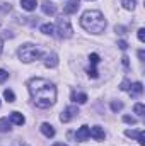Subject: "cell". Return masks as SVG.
Listing matches in <instances>:
<instances>
[{
	"label": "cell",
	"mask_w": 145,
	"mask_h": 146,
	"mask_svg": "<svg viewBox=\"0 0 145 146\" xmlns=\"http://www.w3.org/2000/svg\"><path fill=\"white\" fill-rule=\"evenodd\" d=\"M28 88H29V94H31L34 104L41 109H46L56 102V87L44 78L29 80Z\"/></svg>",
	"instance_id": "1"
},
{
	"label": "cell",
	"mask_w": 145,
	"mask_h": 146,
	"mask_svg": "<svg viewBox=\"0 0 145 146\" xmlns=\"http://www.w3.org/2000/svg\"><path fill=\"white\" fill-rule=\"evenodd\" d=\"M80 26H82L87 33L101 34V33H104V29H106V19H104V15H103L99 10H87V12L82 14Z\"/></svg>",
	"instance_id": "2"
},
{
	"label": "cell",
	"mask_w": 145,
	"mask_h": 146,
	"mask_svg": "<svg viewBox=\"0 0 145 146\" xmlns=\"http://www.w3.org/2000/svg\"><path fill=\"white\" fill-rule=\"evenodd\" d=\"M38 58H41V51L38 49L34 44H22L19 48V60L24 61V63H31Z\"/></svg>",
	"instance_id": "3"
},
{
	"label": "cell",
	"mask_w": 145,
	"mask_h": 146,
	"mask_svg": "<svg viewBox=\"0 0 145 146\" xmlns=\"http://www.w3.org/2000/svg\"><path fill=\"white\" fill-rule=\"evenodd\" d=\"M58 36L60 37H72L73 36V29H72V26H70V22H68V19H58Z\"/></svg>",
	"instance_id": "4"
},
{
	"label": "cell",
	"mask_w": 145,
	"mask_h": 146,
	"mask_svg": "<svg viewBox=\"0 0 145 146\" xmlns=\"http://www.w3.org/2000/svg\"><path fill=\"white\" fill-rule=\"evenodd\" d=\"M77 115H79V109H77L75 106H70V107H67V109L62 112L60 121H62V122H70L73 117H77Z\"/></svg>",
	"instance_id": "5"
},
{
	"label": "cell",
	"mask_w": 145,
	"mask_h": 146,
	"mask_svg": "<svg viewBox=\"0 0 145 146\" xmlns=\"http://www.w3.org/2000/svg\"><path fill=\"white\" fill-rule=\"evenodd\" d=\"M89 126H82V127H79V131H77V134H75V139L79 141V143H84V141H87L89 139Z\"/></svg>",
	"instance_id": "6"
},
{
	"label": "cell",
	"mask_w": 145,
	"mask_h": 146,
	"mask_svg": "<svg viewBox=\"0 0 145 146\" xmlns=\"http://www.w3.org/2000/svg\"><path fill=\"white\" fill-rule=\"evenodd\" d=\"M79 7H80V0H68V3L63 7V12L67 15H70V14H75L79 10Z\"/></svg>",
	"instance_id": "7"
},
{
	"label": "cell",
	"mask_w": 145,
	"mask_h": 146,
	"mask_svg": "<svg viewBox=\"0 0 145 146\" xmlns=\"http://www.w3.org/2000/svg\"><path fill=\"white\" fill-rule=\"evenodd\" d=\"M125 134L128 136V138H137V141L140 143L142 146H145V136L142 131H133V129H126L125 131Z\"/></svg>",
	"instance_id": "8"
},
{
	"label": "cell",
	"mask_w": 145,
	"mask_h": 146,
	"mask_svg": "<svg viewBox=\"0 0 145 146\" xmlns=\"http://www.w3.org/2000/svg\"><path fill=\"white\" fill-rule=\"evenodd\" d=\"M89 134H91L96 141H103V139H104V131H103V127H99V126L89 127Z\"/></svg>",
	"instance_id": "9"
},
{
	"label": "cell",
	"mask_w": 145,
	"mask_h": 146,
	"mask_svg": "<svg viewBox=\"0 0 145 146\" xmlns=\"http://www.w3.org/2000/svg\"><path fill=\"white\" fill-rule=\"evenodd\" d=\"M41 9H43V12H44L46 15H55V12H56L55 3H53V2H50V0H44V2H43V5H41Z\"/></svg>",
	"instance_id": "10"
},
{
	"label": "cell",
	"mask_w": 145,
	"mask_h": 146,
	"mask_svg": "<svg viewBox=\"0 0 145 146\" xmlns=\"http://www.w3.org/2000/svg\"><path fill=\"white\" fill-rule=\"evenodd\" d=\"M9 121L14 122L15 126H22V124L26 122V119H24V115H22L21 112H12V114L9 115Z\"/></svg>",
	"instance_id": "11"
},
{
	"label": "cell",
	"mask_w": 145,
	"mask_h": 146,
	"mask_svg": "<svg viewBox=\"0 0 145 146\" xmlns=\"http://www.w3.org/2000/svg\"><path fill=\"white\" fill-rule=\"evenodd\" d=\"M56 65H58V56H56L55 53L48 54L46 60H44V66H46V68H55Z\"/></svg>",
	"instance_id": "12"
},
{
	"label": "cell",
	"mask_w": 145,
	"mask_h": 146,
	"mask_svg": "<svg viewBox=\"0 0 145 146\" xmlns=\"http://www.w3.org/2000/svg\"><path fill=\"white\" fill-rule=\"evenodd\" d=\"M41 133H43L46 138H53V136H55V129H53V126L48 124V122L41 124Z\"/></svg>",
	"instance_id": "13"
},
{
	"label": "cell",
	"mask_w": 145,
	"mask_h": 146,
	"mask_svg": "<svg viewBox=\"0 0 145 146\" xmlns=\"http://www.w3.org/2000/svg\"><path fill=\"white\" fill-rule=\"evenodd\" d=\"M142 92H144V85H142L140 82L133 83V85H132V88H130V95H132V97H138Z\"/></svg>",
	"instance_id": "14"
},
{
	"label": "cell",
	"mask_w": 145,
	"mask_h": 146,
	"mask_svg": "<svg viewBox=\"0 0 145 146\" xmlns=\"http://www.w3.org/2000/svg\"><path fill=\"white\" fill-rule=\"evenodd\" d=\"M38 5L36 0H21V7L24 9V10H28V12H31V10H34Z\"/></svg>",
	"instance_id": "15"
},
{
	"label": "cell",
	"mask_w": 145,
	"mask_h": 146,
	"mask_svg": "<svg viewBox=\"0 0 145 146\" xmlns=\"http://www.w3.org/2000/svg\"><path fill=\"white\" fill-rule=\"evenodd\" d=\"M39 31H41L43 34H48V36H53V34H55V27H53L51 24H43V26L39 27Z\"/></svg>",
	"instance_id": "16"
},
{
	"label": "cell",
	"mask_w": 145,
	"mask_h": 146,
	"mask_svg": "<svg viewBox=\"0 0 145 146\" xmlns=\"http://www.w3.org/2000/svg\"><path fill=\"white\" fill-rule=\"evenodd\" d=\"M0 131L2 133L10 131V121H9V117H2L0 119Z\"/></svg>",
	"instance_id": "17"
},
{
	"label": "cell",
	"mask_w": 145,
	"mask_h": 146,
	"mask_svg": "<svg viewBox=\"0 0 145 146\" xmlns=\"http://www.w3.org/2000/svg\"><path fill=\"white\" fill-rule=\"evenodd\" d=\"M3 97H5V100H7V102H10V104H12V102H15V95H14V92H12L10 88H7V90L3 92Z\"/></svg>",
	"instance_id": "18"
},
{
	"label": "cell",
	"mask_w": 145,
	"mask_h": 146,
	"mask_svg": "<svg viewBox=\"0 0 145 146\" xmlns=\"http://www.w3.org/2000/svg\"><path fill=\"white\" fill-rule=\"evenodd\" d=\"M72 99L75 102H79V104H85V102H87V95H85V94H73Z\"/></svg>",
	"instance_id": "19"
},
{
	"label": "cell",
	"mask_w": 145,
	"mask_h": 146,
	"mask_svg": "<svg viewBox=\"0 0 145 146\" xmlns=\"http://www.w3.org/2000/svg\"><path fill=\"white\" fill-rule=\"evenodd\" d=\"M135 2H137V0H121V5H123L126 10H133V9H135Z\"/></svg>",
	"instance_id": "20"
},
{
	"label": "cell",
	"mask_w": 145,
	"mask_h": 146,
	"mask_svg": "<svg viewBox=\"0 0 145 146\" xmlns=\"http://www.w3.org/2000/svg\"><path fill=\"white\" fill-rule=\"evenodd\" d=\"M89 61H91V66H96V65L99 63V54H96V53H92V54L89 56Z\"/></svg>",
	"instance_id": "21"
},
{
	"label": "cell",
	"mask_w": 145,
	"mask_h": 146,
	"mask_svg": "<svg viewBox=\"0 0 145 146\" xmlns=\"http://www.w3.org/2000/svg\"><path fill=\"white\" fill-rule=\"evenodd\" d=\"M123 109V104L121 102H111V110L113 112H118V110Z\"/></svg>",
	"instance_id": "22"
},
{
	"label": "cell",
	"mask_w": 145,
	"mask_h": 146,
	"mask_svg": "<svg viewBox=\"0 0 145 146\" xmlns=\"http://www.w3.org/2000/svg\"><path fill=\"white\" fill-rule=\"evenodd\" d=\"M133 110H135V112H137L138 115H144V104H140V102H138V104H135Z\"/></svg>",
	"instance_id": "23"
},
{
	"label": "cell",
	"mask_w": 145,
	"mask_h": 146,
	"mask_svg": "<svg viewBox=\"0 0 145 146\" xmlns=\"http://www.w3.org/2000/svg\"><path fill=\"white\" fill-rule=\"evenodd\" d=\"M123 121H125L126 124H137V119L132 117V115H123Z\"/></svg>",
	"instance_id": "24"
},
{
	"label": "cell",
	"mask_w": 145,
	"mask_h": 146,
	"mask_svg": "<svg viewBox=\"0 0 145 146\" xmlns=\"http://www.w3.org/2000/svg\"><path fill=\"white\" fill-rule=\"evenodd\" d=\"M130 87H132L130 80H123V83L119 85V88H121V90H130Z\"/></svg>",
	"instance_id": "25"
},
{
	"label": "cell",
	"mask_w": 145,
	"mask_h": 146,
	"mask_svg": "<svg viewBox=\"0 0 145 146\" xmlns=\"http://www.w3.org/2000/svg\"><path fill=\"white\" fill-rule=\"evenodd\" d=\"M87 73H89V76H91V78H97V76H99V75H97V70H96L94 66H91V68L87 70Z\"/></svg>",
	"instance_id": "26"
},
{
	"label": "cell",
	"mask_w": 145,
	"mask_h": 146,
	"mask_svg": "<svg viewBox=\"0 0 145 146\" xmlns=\"http://www.w3.org/2000/svg\"><path fill=\"white\" fill-rule=\"evenodd\" d=\"M7 78H9V73L5 72V70H2V68H0V83H3Z\"/></svg>",
	"instance_id": "27"
},
{
	"label": "cell",
	"mask_w": 145,
	"mask_h": 146,
	"mask_svg": "<svg viewBox=\"0 0 145 146\" xmlns=\"http://www.w3.org/2000/svg\"><path fill=\"white\" fill-rule=\"evenodd\" d=\"M9 10H10V5L9 3H5V2L0 3V12H9Z\"/></svg>",
	"instance_id": "28"
},
{
	"label": "cell",
	"mask_w": 145,
	"mask_h": 146,
	"mask_svg": "<svg viewBox=\"0 0 145 146\" xmlns=\"http://www.w3.org/2000/svg\"><path fill=\"white\" fill-rule=\"evenodd\" d=\"M138 39H140V42L145 41V29H138Z\"/></svg>",
	"instance_id": "29"
},
{
	"label": "cell",
	"mask_w": 145,
	"mask_h": 146,
	"mask_svg": "<svg viewBox=\"0 0 145 146\" xmlns=\"http://www.w3.org/2000/svg\"><path fill=\"white\" fill-rule=\"evenodd\" d=\"M118 46H119V49H123V51H125V49L128 48V44H126V41H123V39H121V41H118Z\"/></svg>",
	"instance_id": "30"
},
{
	"label": "cell",
	"mask_w": 145,
	"mask_h": 146,
	"mask_svg": "<svg viewBox=\"0 0 145 146\" xmlns=\"http://www.w3.org/2000/svg\"><path fill=\"white\" fill-rule=\"evenodd\" d=\"M121 60H123V65H125V68H128V66H130V58H128V56H123Z\"/></svg>",
	"instance_id": "31"
},
{
	"label": "cell",
	"mask_w": 145,
	"mask_h": 146,
	"mask_svg": "<svg viewBox=\"0 0 145 146\" xmlns=\"http://www.w3.org/2000/svg\"><path fill=\"white\" fill-rule=\"evenodd\" d=\"M116 33H118V34H125V27H121V26H116Z\"/></svg>",
	"instance_id": "32"
},
{
	"label": "cell",
	"mask_w": 145,
	"mask_h": 146,
	"mask_svg": "<svg viewBox=\"0 0 145 146\" xmlns=\"http://www.w3.org/2000/svg\"><path fill=\"white\" fill-rule=\"evenodd\" d=\"M138 58H140L142 61L145 60V51H144V49H140V51H138Z\"/></svg>",
	"instance_id": "33"
},
{
	"label": "cell",
	"mask_w": 145,
	"mask_h": 146,
	"mask_svg": "<svg viewBox=\"0 0 145 146\" xmlns=\"http://www.w3.org/2000/svg\"><path fill=\"white\" fill-rule=\"evenodd\" d=\"M2 49H3V41L0 39V53H2Z\"/></svg>",
	"instance_id": "34"
},
{
	"label": "cell",
	"mask_w": 145,
	"mask_h": 146,
	"mask_svg": "<svg viewBox=\"0 0 145 146\" xmlns=\"http://www.w3.org/2000/svg\"><path fill=\"white\" fill-rule=\"evenodd\" d=\"M53 146H67V145H63V143H55Z\"/></svg>",
	"instance_id": "35"
},
{
	"label": "cell",
	"mask_w": 145,
	"mask_h": 146,
	"mask_svg": "<svg viewBox=\"0 0 145 146\" xmlns=\"http://www.w3.org/2000/svg\"><path fill=\"white\" fill-rule=\"evenodd\" d=\"M21 146H29V145H26V143H24V145H21Z\"/></svg>",
	"instance_id": "36"
}]
</instances>
